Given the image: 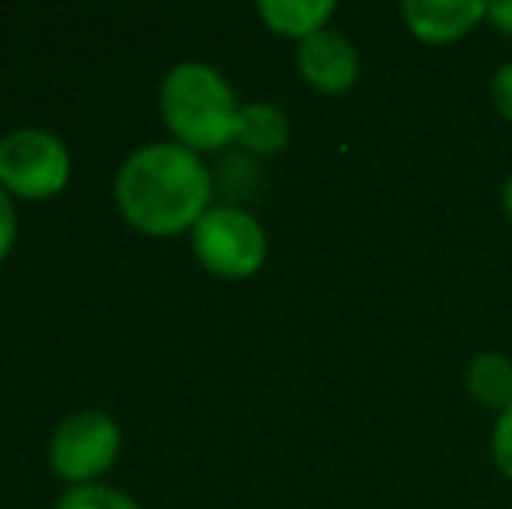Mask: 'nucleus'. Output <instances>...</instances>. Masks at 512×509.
Wrapping results in <instances>:
<instances>
[{
    "mask_svg": "<svg viewBox=\"0 0 512 509\" xmlns=\"http://www.w3.org/2000/svg\"><path fill=\"white\" fill-rule=\"evenodd\" d=\"M192 252L220 279H248L265 265V231L241 206H209L192 227Z\"/></svg>",
    "mask_w": 512,
    "mask_h": 509,
    "instance_id": "nucleus-4",
    "label": "nucleus"
},
{
    "mask_svg": "<svg viewBox=\"0 0 512 509\" xmlns=\"http://www.w3.org/2000/svg\"><path fill=\"white\" fill-rule=\"evenodd\" d=\"M70 182V150L49 129H11L0 136V189L7 196L28 199H53Z\"/></svg>",
    "mask_w": 512,
    "mask_h": 509,
    "instance_id": "nucleus-3",
    "label": "nucleus"
},
{
    "mask_svg": "<svg viewBox=\"0 0 512 509\" xmlns=\"http://www.w3.org/2000/svg\"><path fill=\"white\" fill-rule=\"evenodd\" d=\"M56 509H140V503L108 485H74Z\"/></svg>",
    "mask_w": 512,
    "mask_h": 509,
    "instance_id": "nucleus-11",
    "label": "nucleus"
},
{
    "mask_svg": "<svg viewBox=\"0 0 512 509\" xmlns=\"http://www.w3.org/2000/svg\"><path fill=\"white\" fill-rule=\"evenodd\" d=\"M488 21L499 28L502 35H512V0H502V4H488Z\"/></svg>",
    "mask_w": 512,
    "mask_h": 509,
    "instance_id": "nucleus-15",
    "label": "nucleus"
},
{
    "mask_svg": "<svg viewBox=\"0 0 512 509\" xmlns=\"http://www.w3.org/2000/svg\"><path fill=\"white\" fill-rule=\"evenodd\" d=\"M18 238V217H14V203L4 189H0V262L7 258V252L14 248Z\"/></svg>",
    "mask_w": 512,
    "mask_h": 509,
    "instance_id": "nucleus-13",
    "label": "nucleus"
},
{
    "mask_svg": "<svg viewBox=\"0 0 512 509\" xmlns=\"http://www.w3.org/2000/svg\"><path fill=\"white\" fill-rule=\"evenodd\" d=\"M492 98H495V109L502 112V119L512 123V63L499 67V74L492 77Z\"/></svg>",
    "mask_w": 512,
    "mask_h": 509,
    "instance_id": "nucleus-14",
    "label": "nucleus"
},
{
    "mask_svg": "<svg viewBox=\"0 0 512 509\" xmlns=\"http://www.w3.org/2000/svg\"><path fill=\"white\" fill-rule=\"evenodd\" d=\"M122 433L105 412H77L56 426L49 440V464L60 478L74 485H95L119 457Z\"/></svg>",
    "mask_w": 512,
    "mask_h": 509,
    "instance_id": "nucleus-5",
    "label": "nucleus"
},
{
    "mask_svg": "<svg viewBox=\"0 0 512 509\" xmlns=\"http://www.w3.org/2000/svg\"><path fill=\"white\" fill-rule=\"evenodd\" d=\"M335 14L331 0H262L258 4V18L265 28L283 39H310V35L324 32Z\"/></svg>",
    "mask_w": 512,
    "mask_h": 509,
    "instance_id": "nucleus-8",
    "label": "nucleus"
},
{
    "mask_svg": "<svg viewBox=\"0 0 512 509\" xmlns=\"http://www.w3.org/2000/svg\"><path fill=\"white\" fill-rule=\"evenodd\" d=\"M408 32L425 46H446V42L464 39L488 18V4L481 0H405L401 4Z\"/></svg>",
    "mask_w": 512,
    "mask_h": 509,
    "instance_id": "nucleus-7",
    "label": "nucleus"
},
{
    "mask_svg": "<svg viewBox=\"0 0 512 509\" xmlns=\"http://www.w3.org/2000/svg\"><path fill=\"white\" fill-rule=\"evenodd\" d=\"M161 119L182 147L199 154L234 143L241 105L220 70L206 63H178L161 84Z\"/></svg>",
    "mask_w": 512,
    "mask_h": 509,
    "instance_id": "nucleus-2",
    "label": "nucleus"
},
{
    "mask_svg": "<svg viewBox=\"0 0 512 509\" xmlns=\"http://www.w3.org/2000/svg\"><path fill=\"white\" fill-rule=\"evenodd\" d=\"M115 203L126 224L154 238L192 234L213 203V175L182 143H147L122 161Z\"/></svg>",
    "mask_w": 512,
    "mask_h": 509,
    "instance_id": "nucleus-1",
    "label": "nucleus"
},
{
    "mask_svg": "<svg viewBox=\"0 0 512 509\" xmlns=\"http://www.w3.org/2000/svg\"><path fill=\"white\" fill-rule=\"evenodd\" d=\"M492 457L499 464V471L512 482V405L499 415L492 433Z\"/></svg>",
    "mask_w": 512,
    "mask_h": 509,
    "instance_id": "nucleus-12",
    "label": "nucleus"
},
{
    "mask_svg": "<svg viewBox=\"0 0 512 509\" xmlns=\"http://www.w3.org/2000/svg\"><path fill=\"white\" fill-rule=\"evenodd\" d=\"M502 210H506V217L512 220V175H509L506 189H502Z\"/></svg>",
    "mask_w": 512,
    "mask_h": 509,
    "instance_id": "nucleus-16",
    "label": "nucleus"
},
{
    "mask_svg": "<svg viewBox=\"0 0 512 509\" xmlns=\"http://www.w3.org/2000/svg\"><path fill=\"white\" fill-rule=\"evenodd\" d=\"M297 70L321 95H345L359 81V53L342 32L324 28V32L300 42Z\"/></svg>",
    "mask_w": 512,
    "mask_h": 509,
    "instance_id": "nucleus-6",
    "label": "nucleus"
},
{
    "mask_svg": "<svg viewBox=\"0 0 512 509\" xmlns=\"http://www.w3.org/2000/svg\"><path fill=\"white\" fill-rule=\"evenodd\" d=\"M234 143H241L248 154H276L290 143V119L272 102L241 105Z\"/></svg>",
    "mask_w": 512,
    "mask_h": 509,
    "instance_id": "nucleus-9",
    "label": "nucleus"
},
{
    "mask_svg": "<svg viewBox=\"0 0 512 509\" xmlns=\"http://www.w3.org/2000/svg\"><path fill=\"white\" fill-rule=\"evenodd\" d=\"M467 391L474 401L506 412L512 405V363L502 353H478L467 370Z\"/></svg>",
    "mask_w": 512,
    "mask_h": 509,
    "instance_id": "nucleus-10",
    "label": "nucleus"
}]
</instances>
